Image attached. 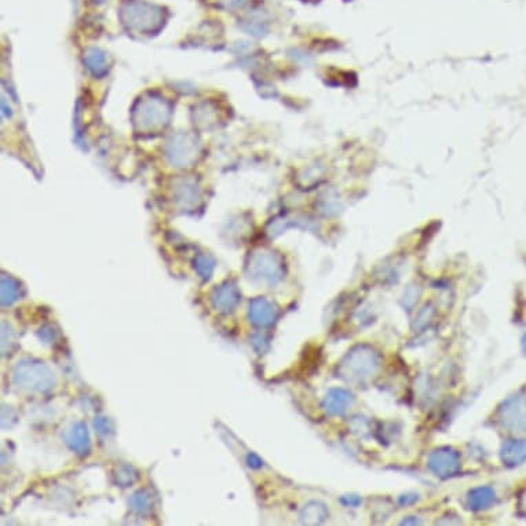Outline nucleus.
<instances>
[{"mask_svg": "<svg viewBox=\"0 0 526 526\" xmlns=\"http://www.w3.org/2000/svg\"><path fill=\"white\" fill-rule=\"evenodd\" d=\"M249 317L256 325H268L273 321V309L263 299H255L249 306Z\"/></svg>", "mask_w": 526, "mask_h": 526, "instance_id": "4", "label": "nucleus"}, {"mask_svg": "<svg viewBox=\"0 0 526 526\" xmlns=\"http://www.w3.org/2000/svg\"><path fill=\"white\" fill-rule=\"evenodd\" d=\"M131 506H132V510L137 511L138 514H146L150 510V499L145 493H137L131 499Z\"/></svg>", "mask_w": 526, "mask_h": 526, "instance_id": "9", "label": "nucleus"}, {"mask_svg": "<svg viewBox=\"0 0 526 526\" xmlns=\"http://www.w3.org/2000/svg\"><path fill=\"white\" fill-rule=\"evenodd\" d=\"M504 459L510 465H518L526 459L525 442H511L504 449Z\"/></svg>", "mask_w": 526, "mask_h": 526, "instance_id": "7", "label": "nucleus"}, {"mask_svg": "<svg viewBox=\"0 0 526 526\" xmlns=\"http://www.w3.org/2000/svg\"><path fill=\"white\" fill-rule=\"evenodd\" d=\"M95 427L98 428L100 433H108V431H109V423H108V420L104 419V417H98V419L95 420Z\"/></svg>", "mask_w": 526, "mask_h": 526, "instance_id": "10", "label": "nucleus"}, {"mask_svg": "<svg viewBox=\"0 0 526 526\" xmlns=\"http://www.w3.org/2000/svg\"><path fill=\"white\" fill-rule=\"evenodd\" d=\"M238 299H240V295H238L237 288L229 283L217 288L211 296L212 306L218 311H222V313H228V311L233 310L235 304L238 303Z\"/></svg>", "mask_w": 526, "mask_h": 526, "instance_id": "3", "label": "nucleus"}, {"mask_svg": "<svg viewBox=\"0 0 526 526\" xmlns=\"http://www.w3.org/2000/svg\"><path fill=\"white\" fill-rule=\"evenodd\" d=\"M20 284L11 277H1V304L8 306L18 299Z\"/></svg>", "mask_w": 526, "mask_h": 526, "instance_id": "5", "label": "nucleus"}, {"mask_svg": "<svg viewBox=\"0 0 526 526\" xmlns=\"http://www.w3.org/2000/svg\"><path fill=\"white\" fill-rule=\"evenodd\" d=\"M197 273L203 279H210L214 272V261L208 255H199L194 262Z\"/></svg>", "mask_w": 526, "mask_h": 526, "instance_id": "8", "label": "nucleus"}, {"mask_svg": "<svg viewBox=\"0 0 526 526\" xmlns=\"http://www.w3.org/2000/svg\"><path fill=\"white\" fill-rule=\"evenodd\" d=\"M509 410V419L514 427H526V399H517Z\"/></svg>", "mask_w": 526, "mask_h": 526, "instance_id": "6", "label": "nucleus"}, {"mask_svg": "<svg viewBox=\"0 0 526 526\" xmlns=\"http://www.w3.org/2000/svg\"><path fill=\"white\" fill-rule=\"evenodd\" d=\"M14 380L24 389L35 392H46L53 387V373L42 364L38 362H18L14 371Z\"/></svg>", "mask_w": 526, "mask_h": 526, "instance_id": "1", "label": "nucleus"}, {"mask_svg": "<svg viewBox=\"0 0 526 526\" xmlns=\"http://www.w3.org/2000/svg\"><path fill=\"white\" fill-rule=\"evenodd\" d=\"M66 444L79 455H87L90 452V438L87 428L83 423L72 424L65 433Z\"/></svg>", "mask_w": 526, "mask_h": 526, "instance_id": "2", "label": "nucleus"}]
</instances>
